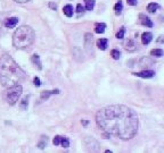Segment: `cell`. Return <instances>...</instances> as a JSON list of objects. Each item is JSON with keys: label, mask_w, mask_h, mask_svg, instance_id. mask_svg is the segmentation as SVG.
<instances>
[{"label": "cell", "mask_w": 164, "mask_h": 153, "mask_svg": "<svg viewBox=\"0 0 164 153\" xmlns=\"http://www.w3.org/2000/svg\"><path fill=\"white\" fill-rule=\"evenodd\" d=\"M96 123L107 135H113L123 141L134 137L139 126L136 111L122 104L108 106L98 110L96 113Z\"/></svg>", "instance_id": "1"}, {"label": "cell", "mask_w": 164, "mask_h": 153, "mask_svg": "<svg viewBox=\"0 0 164 153\" xmlns=\"http://www.w3.org/2000/svg\"><path fill=\"white\" fill-rule=\"evenodd\" d=\"M25 78V73L8 53L0 57V84L5 89L20 84Z\"/></svg>", "instance_id": "2"}, {"label": "cell", "mask_w": 164, "mask_h": 153, "mask_svg": "<svg viewBox=\"0 0 164 153\" xmlns=\"http://www.w3.org/2000/svg\"><path fill=\"white\" fill-rule=\"evenodd\" d=\"M35 39L33 28L27 25L18 27L13 34V44L16 49H26L31 47Z\"/></svg>", "instance_id": "3"}, {"label": "cell", "mask_w": 164, "mask_h": 153, "mask_svg": "<svg viewBox=\"0 0 164 153\" xmlns=\"http://www.w3.org/2000/svg\"><path fill=\"white\" fill-rule=\"evenodd\" d=\"M22 92H23V89L18 84L17 85H14V86L7 87L6 91L3 92V99H5V101L8 104L13 106V104H15L18 101Z\"/></svg>", "instance_id": "4"}, {"label": "cell", "mask_w": 164, "mask_h": 153, "mask_svg": "<svg viewBox=\"0 0 164 153\" xmlns=\"http://www.w3.org/2000/svg\"><path fill=\"white\" fill-rule=\"evenodd\" d=\"M83 143L87 151H89V152H99L101 151V145L98 143V141L95 140L94 137H90V136L84 137Z\"/></svg>", "instance_id": "5"}, {"label": "cell", "mask_w": 164, "mask_h": 153, "mask_svg": "<svg viewBox=\"0 0 164 153\" xmlns=\"http://www.w3.org/2000/svg\"><path fill=\"white\" fill-rule=\"evenodd\" d=\"M152 66H154V61L151 58H148V57H143L139 60V67H140L141 69H148Z\"/></svg>", "instance_id": "6"}, {"label": "cell", "mask_w": 164, "mask_h": 153, "mask_svg": "<svg viewBox=\"0 0 164 153\" xmlns=\"http://www.w3.org/2000/svg\"><path fill=\"white\" fill-rule=\"evenodd\" d=\"M17 23H18V18L17 17H9V18L5 20L3 26L6 27V28H14L17 25Z\"/></svg>", "instance_id": "7"}, {"label": "cell", "mask_w": 164, "mask_h": 153, "mask_svg": "<svg viewBox=\"0 0 164 153\" xmlns=\"http://www.w3.org/2000/svg\"><path fill=\"white\" fill-rule=\"evenodd\" d=\"M92 40H94V37L91 33L84 34V47L88 52H90V48L92 47Z\"/></svg>", "instance_id": "8"}, {"label": "cell", "mask_w": 164, "mask_h": 153, "mask_svg": "<svg viewBox=\"0 0 164 153\" xmlns=\"http://www.w3.org/2000/svg\"><path fill=\"white\" fill-rule=\"evenodd\" d=\"M134 75L138 77H143V78H151V77H153L155 75V72L154 70L144 69L143 72H140V73H134Z\"/></svg>", "instance_id": "9"}, {"label": "cell", "mask_w": 164, "mask_h": 153, "mask_svg": "<svg viewBox=\"0 0 164 153\" xmlns=\"http://www.w3.org/2000/svg\"><path fill=\"white\" fill-rule=\"evenodd\" d=\"M124 48H125V50H128L129 52H134V51H136V49H137V43H136L134 40H132V39H128V41L124 43Z\"/></svg>", "instance_id": "10"}, {"label": "cell", "mask_w": 164, "mask_h": 153, "mask_svg": "<svg viewBox=\"0 0 164 153\" xmlns=\"http://www.w3.org/2000/svg\"><path fill=\"white\" fill-rule=\"evenodd\" d=\"M139 18H140V23L141 25H144V26H147V27H153V22L151 20V18L144 14H140L139 15Z\"/></svg>", "instance_id": "11"}, {"label": "cell", "mask_w": 164, "mask_h": 153, "mask_svg": "<svg viewBox=\"0 0 164 153\" xmlns=\"http://www.w3.org/2000/svg\"><path fill=\"white\" fill-rule=\"evenodd\" d=\"M31 61H32V63H33L34 66H35V68H38L39 70L42 69V63H41V61H40L39 55H37V53H34L33 56L31 57Z\"/></svg>", "instance_id": "12"}, {"label": "cell", "mask_w": 164, "mask_h": 153, "mask_svg": "<svg viewBox=\"0 0 164 153\" xmlns=\"http://www.w3.org/2000/svg\"><path fill=\"white\" fill-rule=\"evenodd\" d=\"M152 40H153V34L151 32H145V33L141 34V42H143V44H148Z\"/></svg>", "instance_id": "13"}, {"label": "cell", "mask_w": 164, "mask_h": 153, "mask_svg": "<svg viewBox=\"0 0 164 153\" xmlns=\"http://www.w3.org/2000/svg\"><path fill=\"white\" fill-rule=\"evenodd\" d=\"M59 93V90H54V91H44L42 93H41V97L40 99L42 101L44 100H47L48 98L50 97L51 94H58Z\"/></svg>", "instance_id": "14"}, {"label": "cell", "mask_w": 164, "mask_h": 153, "mask_svg": "<svg viewBox=\"0 0 164 153\" xmlns=\"http://www.w3.org/2000/svg\"><path fill=\"white\" fill-rule=\"evenodd\" d=\"M107 39H99L97 40V47L98 49H101V50H106L107 49Z\"/></svg>", "instance_id": "15"}, {"label": "cell", "mask_w": 164, "mask_h": 153, "mask_svg": "<svg viewBox=\"0 0 164 153\" xmlns=\"http://www.w3.org/2000/svg\"><path fill=\"white\" fill-rule=\"evenodd\" d=\"M106 28V24L105 23H97L95 25V32L97 34H103Z\"/></svg>", "instance_id": "16"}, {"label": "cell", "mask_w": 164, "mask_h": 153, "mask_svg": "<svg viewBox=\"0 0 164 153\" xmlns=\"http://www.w3.org/2000/svg\"><path fill=\"white\" fill-rule=\"evenodd\" d=\"M63 13L65 14V16L72 17L73 16V7L71 6V5H66V6H64Z\"/></svg>", "instance_id": "17"}, {"label": "cell", "mask_w": 164, "mask_h": 153, "mask_svg": "<svg viewBox=\"0 0 164 153\" xmlns=\"http://www.w3.org/2000/svg\"><path fill=\"white\" fill-rule=\"evenodd\" d=\"M47 144H48V137L47 136H41L40 141L38 142V147L39 149H45V147L47 146Z\"/></svg>", "instance_id": "18"}, {"label": "cell", "mask_w": 164, "mask_h": 153, "mask_svg": "<svg viewBox=\"0 0 164 153\" xmlns=\"http://www.w3.org/2000/svg\"><path fill=\"white\" fill-rule=\"evenodd\" d=\"M122 9H123L122 1H121V0H119V2H116V5L114 6V11H115V15H121V13H122Z\"/></svg>", "instance_id": "19"}, {"label": "cell", "mask_w": 164, "mask_h": 153, "mask_svg": "<svg viewBox=\"0 0 164 153\" xmlns=\"http://www.w3.org/2000/svg\"><path fill=\"white\" fill-rule=\"evenodd\" d=\"M158 8H160V5H158V3H155V2L149 3V5L147 6V10L149 11V13H155Z\"/></svg>", "instance_id": "20"}, {"label": "cell", "mask_w": 164, "mask_h": 153, "mask_svg": "<svg viewBox=\"0 0 164 153\" xmlns=\"http://www.w3.org/2000/svg\"><path fill=\"white\" fill-rule=\"evenodd\" d=\"M84 3H86V8L87 10H92L95 7V0H84Z\"/></svg>", "instance_id": "21"}, {"label": "cell", "mask_w": 164, "mask_h": 153, "mask_svg": "<svg viewBox=\"0 0 164 153\" xmlns=\"http://www.w3.org/2000/svg\"><path fill=\"white\" fill-rule=\"evenodd\" d=\"M151 55L153 57H162L163 56V50L162 49H154V50H152L151 51Z\"/></svg>", "instance_id": "22"}, {"label": "cell", "mask_w": 164, "mask_h": 153, "mask_svg": "<svg viewBox=\"0 0 164 153\" xmlns=\"http://www.w3.org/2000/svg\"><path fill=\"white\" fill-rule=\"evenodd\" d=\"M60 145L63 147H68L70 146V140L67 137H60Z\"/></svg>", "instance_id": "23"}, {"label": "cell", "mask_w": 164, "mask_h": 153, "mask_svg": "<svg viewBox=\"0 0 164 153\" xmlns=\"http://www.w3.org/2000/svg\"><path fill=\"white\" fill-rule=\"evenodd\" d=\"M110 55H112V57H113V59H115V60H119L120 59V57H121L120 51L116 50V49H113L112 52H110Z\"/></svg>", "instance_id": "24"}, {"label": "cell", "mask_w": 164, "mask_h": 153, "mask_svg": "<svg viewBox=\"0 0 164 153\" xmlns=\"http://www.w3.org/2000/svg\"><path fill=\"white\" fill-rule=\"evenodd\" d=\"M124 34H125V28H124V27H121L120 31L116 33V37L117 39H123Z\"/></svg>", "instance_id": "25"}, {"label": "cell", "mask_w": 164, "mask_h": 153, "mask_svg": "<svg viewBox=\"0 0 164 153\" xmlns=\"http://www.w3.org/2000/svg\"><path fill=\"white\" fill-rule=\"evenodd\" d=\"M20 107L22 108L23 110H25V109H27V97H25L23 99V100L21 101V103H20Z\"/></svg>", "instance_id": "26"}, {"label": "cell", "mask_w": 164, "mask_h": 153, "mask_svg": "<svg viewBox=\"0 0 164 153\" xmlns=\"http://www.w3.org/2000/svg\"><path fill=\"white\" fill-rule=\"evenodd\" d=\"M77 11L79 15H81V14H83L84 13V8L82 7V5L81 3H77Z\"/></svg>", "instance_id": "27"}, {"label": "cell", "mask_w": 164, "mask_h": 153, "mask_svg": "<svg viewBox=\"0 0 164 153\" xmlns=\"http://www.w3.org/2000/svg\"><path fill=\"white\" fill-rule=\"evenodd\" d=\"M60 137L62 136H55L54 137V140H53V143H54V145H59V143H60Z\"/></svg>", "instance_id": "28"}, {"label": "cell", "mask_w": 164, "mask_h": 153, "mask_svg": "<svg viewBox=\"0 0 164 153\" xmlns=\"http://www.w3.org/2000/svg\"><path fill=\"white\" fill-rule=\"evenodd\" d=\"M3 15H5V14H0V32H1V30H2L3 23H5V20H6V18H2Z\"/></svg>", "instance_id": "29"}, {"label": "cell", "mask_w": 164, "mask_h": 153, "mask_svg": "<svg viewBox=\"0 0 164 153\" xmlns=\"http://www.w3.org/2000/svg\"><path fill=\"white\" fill-rule=\"evenodd\" d=\"M33 84L35 85L37 87H39L41 85V82H40V78L39 77H34V80H33Z\"/></svg>", "instance_id": "30"}, {"label": "cell", "mask_w": 164, "mask_h": 153, "mask_svg": "<svg viewBox=\"0 0 164 153\" xmlns=\"http://www.w3.org/2000/svg\"><path fill=\"white\" fill-rule=\"evenodd\" d=\"M127 1L130 6H136L137 5V0H127Z\"/></svg>", "instance_id": "31"}, {"label": "cell", "mask_w": 164, "mask_h": 153, "mask_svg": "<svg viewBox=\"0 0 164 153\" xmlns=\"http://www.w3.org/2000/svg\"><path fill=\"white\" fill-rule=\"evenodd\" d=\"M14 1L17 3H26V2H29L30 0H14Z\"/></svg>", "instance_id": "32"}, {"label": "cell", "mask_w": 164, "mask_h": 153, "mask_svg": "<svg viewBox=\"0 0 164 153\" xmlns=\"http://www.w3.org/2000/svg\"><path fill=\"white\" fill-rule=\"evenodd\" d=\"M49 7H50L51 9H54V10H56V8H57L56 3H54V2H49Z\"/></svg>", "instance_id": "33"}, {"label": "cell", "mask_w": 164, "mask_h": 153, "mask_svg": "<svg viewBox=\"0 0 164 153\" xmlns=\"http://www.w3.org/2000/svg\"><path fill=\"white\" fill-rule=\"evenodd\" d=\"M81 123L83 124L84 126H87V125H88V121H87V120H82V121H81Z\"/></svg>", "instance_id": "34"}, {"label": "cell", "mask_w": 164, "mask_h": 153, "mask_svg": "<svg viewBox=\"0 0 164 153\" xmlns=\"http://www.w3.org/2000/svg\"><path fill=\"white\" fill-rule=\"evenodd\" d=\"M162 37H160V39H158V42H162V41H163V39H162Z\"/></svg>", "instance_id": "35"}]
</instances>
